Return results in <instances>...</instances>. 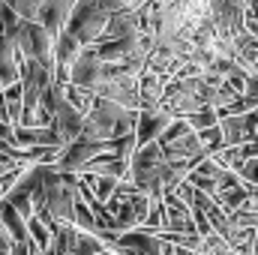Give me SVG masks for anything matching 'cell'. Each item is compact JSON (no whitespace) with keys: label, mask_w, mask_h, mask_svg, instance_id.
Listing matches in <instances>:
<instances>
[{"label":"cell","mask_w":258,"mask_h":255,"mask_svg":"<svg viewBox=\"0 0 258 255\" xmlns=\"http://www.w3.org/2000/svg\"><path fill=\"white\" fill-rule=\"evenodd\" d=\"M135 123H138V111H129V108L111 102V99L93 96V105L84 114L81 138H90V141H117L123 135H135Z\"/></svg>","instance_id":"6da1fadb"},{"label":"cell","mask_w":258,"mask_h":255,"mask_svg":"<svg viewBox=\"0 0 258 255\" xmlns=\"http://www.w3.org/2000/svg\"><path fill=\"white\" fill-rule=\"evenodd\" d=\"M123 9L120 0H78L69 12V21H66V33H72L84 48L96 45L111 21V15Z\"/></svg>","instance_id":"7a4b0ae2"},{"label":"cell","mask_w":258,"mask_h":255,"mask_svg":"<svg viewBox=\"0 0 258 255\" xmlns=\"http://www.w3.org/2000/svg\"><path fill=\"white\" fill-rule=\"evenodd\" d=\"M15 48L24 60H39V63L54 66V39L45 33V27L39 21H24L15 30Z\"/></svg>","instance_id":"3957f363"},{"label":"cell","mask_w":258,"mask_h":255,"mask_svg":"<svg viewBox=\"0 0 258 255\" xmlns=\"http://www.w3.org/2000/svg\"><path fill=\"white\" fill-rule=\"evenodd\" d=\"M114 150V141H90V138H75L69 141L63 150L57 153L54 159V168L60 174H81L87 168V162H93L96 156L102 153H111Z\"/></svg>","instance_id":"277c9868"},{"label":"cell","mask_w":258,"mask_h":255,"mask_svg":"<svg viewBox=\"0 0 258 255\" xmlns=\"http://www.w3.org/2000/svg\"><path fill=\"white\" fill-rule=\"evenodd\" d=\"M105 75H108V63H102L93 48H84L81 57L69 66V84L78 87V90H84V93H90V96L105 81Z\"/></svg>","instance_id":"5b68a950"},{"label":"cell","mask_w":258,"mask_h":255,"mask_svg":"<svg viewBox=\"0 0 258 255\" xmlns=\"http://www.w3.org/2000/svg\"><path fill=\"white\" fill-rule=\"evenodd\" d=\"M54 93H57V105H54V117H51V129L60 135L63 147L69 141L81 138V129H84V114L63 96V81H54Z\"/></svg>","instance_id":"8992f818"},{"label":"cell","mask_w":258,"mask_h":255,"mask_svg":"<svg viewBox=\"0 0 258 255\" xmlns=\"http://www.w3.org/2000/svg\"><path fill=\"white\" fill-rule=\"evenodd\" d=\"M207 15H210V21L216 24L219 33L234 36L237 30H243V3L240 0H210Z\"/></svg>","instance_id":"52a82bcc"},{"label":"cell","mask_w":258,"mask_h":255,"mask_svg":"<svg viewBox=\"0 0 258 255\" xmlns=\"http://www.w3.org/2000/svg\"><path fill=\"white\" fill-rule=\"evenodd\" d=\"M174 117L168 111H162V108H138V123H135V141H138V147L153 144L165 132V126Z\"/></svg>","instance_id":"ba28073f"},{"label":"cell","mask_w":258,"mask_h":255,"mask_svg":"<svg viewBox=\"0 0 258 255\" xmlns=\"http://www.w3.org/2000/svg\"><path fill=\"white\" fill-rule=\"evenodd\" d=\"M222 129V138H225V147H234V144H246V141H255V129H258V108L249 114H237V117H222L219 120Z\"/></svg>","instance_id":"9c48e42d"},{"label":"cell","mask_w":258,"mask_h":255,"mask_svg":"<svg viewBox=\"0 0 258 255\" xmlns=\"http://www.w3.org/2000/svg\"><path fill=\"white\" fill-rule=\"evenodd\" d=\"M21 66H24V57L18 54L15 39L0 33V87L18 84L21 81Z\"/></svg>","instance_id":"30bf717a"},{"label":"cell","mask_w":258,"mask_h":255,"mask_svg":"<svg viewBox=\"0 0 258 255\" xmlns=\"http://www.w3.org/2000/svg\"><path fill=\"white\" fill-rule=\"evenodd\" d=\"M69 12H72V6H69L66 0H45V3L39 6V12H36V21L45 27V33H48L51 39H57V36L63 33L66 21H69Z\"/></svg>","instance_id":"8fae6325"},{"label":"cell","mask_w":258,"mask_h":255,"mask_svg":"<svg viewBox=\"0 0 258 255\" xmlns=\"http://www.w3.org/2000/svg\"><path fill=\"white\" fill-rule=\"evenodd\" d=\"M15 147L27 150V147H63L60 135L51 126H15L12 129Z\"/></svg>","instance_id":"7c38bea8"},{"label":"cell","mask_w":258,"mask_h":255,"mask_svg":"<svg viewBox=\"0 0 258 255\" xmlns=\"http://www.w3.org/2000/svg\"><path fill=\"white\" fill-rule=\"evenodd\" d=\"M138 12H132V9H117L114 15H111V21H108V27H105V33H102V39L99 42H117V39H132V36H138Z\"/></svg>","instance_id":"4fadbf2b"},{"label":"cell","mask_w":258,"mask_h":255,"mask_svg":"<svg viewBox=\"0 0 258 255\" xmlns=\"http://www.w3.org/2000/svg\"><path fill=\"white\" fill-rule=\"evenodd\" d=\"M81 174L111 177V180H126V177H129V162H126V159L111 156V153H102V156H96L93 162H87V168H84Z\"/></svg>","instance_id":"5bb4252c"},{"label":"cell","mask_w":258,"mask_h":255,"mask_svg":"<svg viewBox=\"0 0 258 255\" xmlns=\"http://www.w3.org/2000/svg\"><path fill=\"white\" fill-rule=\"evenodd\" d=\"M162 93H165V78L144 69L138 78V102H141L138 108H159Z\"/></svg>","instance_id":"9a60e30c"},{"label":"cell","mask_w":258,"mask_h":255,"mask_svg":"<svg viewBox=\"0 0 258 255\" xmlns=\"http://www.w3.org/2000/svg\"><path fill=\"white\" fill-rule=\"evenodd\" d=\"M0 225L6 228V234L15 240V243H27L30 237H27V222L18 216V210L6 201V198H0Z\"/></svg>","instance_id":"2e32d148"},{"label":"cell","mask_w":258,"mask_h":255,"mask_svg":"<svg viewBox=\"0 0 258 255\" xmlns=\"http://www.w3.org/2000/svg\"><path fill=\"white\" fill-rule=\"evenodd\" d=\"M249 192H252V186L240 183V186H234V189L216 192L213 198H216V204H219V207L225 210V216H228V213H234V210H246V207H249Z\"/></svg>","instance_id":"e0dca14e"},{"label":"cell","mask_w":258,"mask_h":255,"mask_svg":"<svg viewBox=\"0 0 258 255\" xmlns=\"http://www.w3.org/2000/svg\"><path fill=\"white\" fill-rule=\"evenodd\" d=\"M75 225H60L57 228V234H54V240L48 243V249L45 255H72V246H75Z\"/></svg>","instance_id":"ac0fdd59"},{"label":"cell","mask_w":258,"mask_h":255,"mask_svg":"<svg viewBox=\"0 0 258 255\" xmlns=\"http://www.w3.org/2000/svg\"><path fill=\"white\" fill-rule=\"evenodd\" d=\"M27 237H30V240L45 252V249H48V243L54 240V231H51L39 216H30V219H27Z\"/></svg>","instance_id":"d6986e66"},{"label":"cell","mask_w":258,"mask_h":255,"mask_svg":"<svg viewBox=\"0 0 258 255\" xmlns=\"http://www.w3.org/2000/svg\"><path fill=\"white\" fill-rule=\"evenodd\" d=\"M189 132H192V129H189V123H186L183 117H174V120L165 126V132L156 138V144H159V147H168V144L180 141V138H183V135H189Z\"/></svg>","instance_id":"ffe728a7"},{"label":"cell","mask_w":258,"mask_h":255,"mask_svg":"<svg viewBox=\"0 0 258 255\" xmlns=\"http://www.w3.org/2000/svg\"><path fill=\"white\" fill-rule=\"evenodd\" d=\"M183 120L189 123L192 132H201V129H210V126H216V123H219L216 108H198V111H192V114H186Z\"/></svg>","instance_id":"44dd1931"},{"label":"cell","mask_w":258,"mask_h":255,"mask_svg":"<svg viewBox=\"0 0 258 255\" xmlns=\"http://www.w3.org/2000/svg\"><path fill=\"white\" fill-rule=\"evenodd\" d=\"M198 141H201V147L213 156V153H219L222 147H225V138H222V129H219V123L210 129H201L198 132Z\"/></svg>","instance_id":"7402d4cb"},{"label":"cell","mask_w":258,"mask_h":255,"mask_svg":"<svg viewBox=\"0 0 258 255\" xmlns=\"http://www.w3.org/2000/svg\"><path fill=\"white\" fill-rule=\"evenodd\" d=\"M231 252V246L213 231V234H207V237H201V246H198V252L195 255H228Z\"/></svg>","instance_id":"603a6c76"},{"label":"cell","mask_w":258,"mask_h":255,"mask_svg":"<svg viewBox=\"0 0 258 255\" xmlns=\"http://www.w3.org/2000/svg\"><path fill=\"white\" fill-rule=\"evenodd\" d=\"M234 174L246 183V186H258V159H246L234 168Z\"/></svg>","instance_id":"cb8c5ba5"},{"label":"cell","mask_w":258,"mask_h":255,"mask_svg":"<svg viewBox=\"0 0 258 255\" xmlns=\"http://www.w3.org/2000/svg\"><path fill=\"white\" fill-rule=\"evenodd\" d=\"M192 171H198V174H204V177H210V180H219V174H222L225 168H222V165H219V162H216L213 156H204V159H201V162L195 165Z\"/></svg>","instance_id":"d4e9b609"},{"label":"cell","mask_w":258,"mask_h":255,"mask_svg":"<svg viewBox=\"0 0 258 255\" xmlns=\"http://www.w3.org/2000/svg\"><path fill=\"white\" fill-rule=\"evenodd\" d=\"M240 183H243V180H240V177H237L234 171H228V168H225V171L219 174V180H216V192L234 189V186H240Z\"/></svg>","instance_id":"484cf974"},{"label":"cell","mask_w":258,"mask_h":255,"mask_svg":"<svg viewBox=\"0 0 258 255\" xmlns=\"http://www.w3.org/2000/svg\"><path fill=\"white\" fill-rule=\"evenodd\" d=\"M15 168H24L21 162H15L12 156H6V153H0V177L3 174H9V171H15Z\"/></svg>","instance_id":"4316f807"},{"label":"cell","mask_w":258,"mask_h":255,"mask_svg":"<svg viewBox=\"0 0 258 255\" xmlns=\"http://www.w3.org/2000/svg\"><path fill=\"white\" fill-rule=\"evenodd\" d=\"M12 246H15V240H12V237L6 234V228L0 225V255H9L12 252Z\"/></svg>","instance_id":"83f0119b"},{"label":"cell","mask_w":258,"mask_h":255,"mask_svg":"<svg viewBox=\"0 0 258 255\" xmlns=\"http://www.w3.org/2000/svg\"><path fill=\"white\" fill-rule=\"evenodd\" d=\"M0 120L9 123V114H6V99H3V90H0Z\"/></svg>","instance_id":"f1b7e54d"},{"label":"cell","mask_w":258,"mask_h":255,"mask_svg":"<svg viewBox=\"0 0 258 255\" xmlns=\"http://www.w3.org/2000/svg\"><path fill=\"white\" fill-rule=\"evenodd\" d=\"M0 90H3V87H0Z\"/></svg>","instance_id":"f546056e"}]
</instances>
